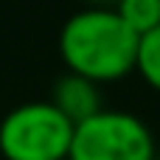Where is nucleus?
<instances>
[{"label":"nucleus","mask_w":160,"mask_h":160,"mask_svg":"<svg viewBox=\"0 0 160 160\" xmlns=\"http://www.w3.org/2000/svg\"><path fill=\"white\" fill-rule=\"evenodd\" d=\"M59 56L68 73L93 84L118 82L135 70L138 37L115 14V8L90 6L68 17L59 31Z\"/></svg>","instance_id":"obj_1"},{"label":"nucleus","mask_w":160,"mask_h":160,"mask_svg":"<svg viewBox=\"0 0 160 160\" xmlns=\"http://www.w3.org/2000/svg\"><path fill=\"white\" fill-rule=\"evenodd\" d=\"M73 124L51 101H28L0 121V155L6 160H68Z\"/></svg>","instance_id":"obj_2"},{"label":"nucleus","mask_w":160,"mask_h":160,"mask_svg":"<svg viewBox=\"0 0 160 160\" xmlns=\"http://www.w3.org/2000/svg\"><path fill=\"white\" fill-rule=\"evenodd\" d=\"M149 127L124 110H101L73 129L68 160H155Z\"/></svg>","instance_id":"obj_3"},{"label":"nucleus","mask_w":160,"mask_h":160,"mask_svg":"<svg viewBox=\"0 0 160 160\" xmlns=\"http://www.w3.org/2000/svg\"><path fill=\"white\" fill-rule=\"evenodd\" d=\"M51 104H53L73 127L84 124L87 118H93L96 112L104 110V107H101L98 84H93V82H87V79H82V76H73V73H68V76H62V79L56 82Z\"/></svg>","instance_id":"obj_4"},{"label":"nucleus","mask_w":160,"mask_h":160,"mask_svg":"<svg viewBox=\"0 0 160 160\" xmlns=\"http://www.w3.org/2000/svg\"><path fill=\"white\" fill-rule=\"evenodd\" d=\"M115 14L135 37H143L160 25V0H118Z\"/></svg>","instance_id":"obj_5"},{"label":"nucleus","mask_w":160,"mask_h":160,"mask_svg":"<svg viewBox=\"0 0 160 160\" xmlns=\"http://www.w3.org/2000/svg\"><path fill=\"white\" fill-rule=\"evenodd\" d=\"M135 70L141 79L160 93V25L155 31L138 37V56H135Z\"/></svg>","instance_id":"obj_6"},{"label":"nucleus","mask_w":160,"mask_h":160,"mask_svg":"<svg viewBox=\"0 0 160 160\" xmlns=\"http://www.w3.org/2000/svg\"><path fill=\"white\" fill-rule=\"evenodd\" d=\"M98 8H110V3H118V0H93Z\"/></svg>","instance_id":"obj_7"},{"label":"nucleus","mask_w":160,"mask_h":160,"mask_svg":"<svg viewBox=\"0 0 160 160\" xmlns=\"http://www.w3.org/2000/svg\"><path fill=\"white\" fill-rule=\"evenodd\" d=\"M155 160H160V155H158V158H155Z\"/></svg>","instance_id":"obj_8"}]
</instances>
